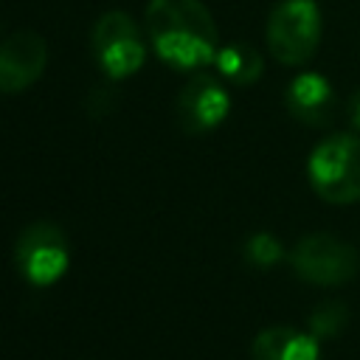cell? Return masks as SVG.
Wrapping results in <instances>:
<instances>
[{
    "label": "cell",
    "instance_id": "obj_3",
    "mask_svg": "<svg viewBox=\"0 0 360 360\" xmlns=\"http://www.w3.org/2000/svg\"><path fill=\"white\" fill-rule=\"evenodd\" d=\"M323 34V17L315 0H278L264 25V42L276 62L287 68L307 65Z\"/></svg>",
    "mask_w": 360,
    "mask_h": 360
},
{
    "label": "cell",
    "instance_id": "obj_6",
    "mask_svg": "<svg viewBox=\"0 0 360 360\" xmlns=\"http://www.w3.org/2000/svg\"><path fill=\"white\" fill-rule=\"evenodd\" d=\"M14 264L20 276L34 287L56 284L70 264V248L65 231L48 219H37L25 225L14 242Z\"/></svg>",
    "mask_w": 360,
    "mask_h": 360
},
{
    "label": "cell",
    "instance_id": "obj_4",
    "mask_svg": "<svg viewBox=\"0 0 360 360\" xmlns=\"http://www.w3.org/2000/svg\"><path fill=\"white\" fill-rule=\"evenodd\" d=\"M292 273L315 287H340L349 284L360 270V253L354 245L343 242L335 233H307L290 250Z\"/></svg>",
    "mask_w": 360,
    "mask_h": 360
},
{
    "label": "cell",
    "instance_id": "obj_12",
    "mask_svg": "<svg viewBox=\"0 0 360 360\" xmlns=\"http://www.w3.org/2000/svg\"><path fill=\"white\" fill-rule=\"evenodd\" d=\"M346 323H349V307L343 301H321L309 312V332L318 340L340 335L346 329Z\"/></svg>",
    "mask_w": 360,
    "mask_h": 360
},
{
    "label": "cell",
    "instance_id": "obj_7",
    "mask_svg": "<svg viewBox=\"0 0 360 360\" xmlns=\"http://www.w3.org/2000/svg\"><path fill=\"white\" fill-rule=\"evenodd\" d=\"M177 124L186 135H205L217 129L231 112V96L211 73H194L174 101Z\"/></svg>",
    "mask_w": 360,
    "mask_h": 360
},
{
    "label": "cell",
    "instance_id": "obj_13",
    "mask_svg": "<svg viewBox=\"0 0 360 360\" xmlns=\"http://www.w3.org/2000/svg\"><path fill=\"white\" fill-rule=\"evenodd\" d=\"M281 256H284V248H281V242L273 236V233H267V231H259V233H253L248 242H245V259L253 264V267H273V264H278L281 262Z\"/></svg>",
    "mask_w": 360,
    "mask_h": 360
},
{
    "label": "cell",
    "instance_id": "obj_2",
    "mask_svg": "<svg viewBox=\"0 0 360 360\" xmlns=\"http://www.w3.org/2000/svg\"><path fill=\"white\" fill-rule=\"evenodd\" d=\"M307 180L329 205L360 202V135L332 132L307 158Z\"/></svg>",
    "mask_w": 360,
    "mask_h": 360
},
{
    "label": "cell",
    "instance_id": "obj_14",
    "mask_svg": "<svg viewBox=\"0 0 360 360\" xmlns=\"http://www.w3.org/2000/svg\"><path fill=\"white\" fill-rule=\"evenodd\" d=\"M346 112H349V124L354 127V132H360V87L349 96V107H346Z\"/></svg>",
    "mask_w": 360,
    "mask_h": 360
},
{
    "label": "cell",
    "instance_id": "obj_10",
    "mask_svg": "<svg viewBox=\"0 0 360 360\" xmlns=\"http://www.w3.org/2000/svg\"><path fill=\"white\" fill-rule=\"evenodd\" d=\"M253 360H321V346L312 332L295 326H267L253 338Z\"/></svg>",
    "mask_w": 360,
    "mask_h": 360
},
{
    "label": "cell",
    "instance_id": "obj_8",
    "mask_svg": "<svg viewBox=\"0 0 360 360\" xmlns=\"http://www.w3.org/2000/svg\"><path fill=\"white\" fill-rule=\"evenodd\" d=\"M48 65V42L37 31H14L0 42V93L14 96L37 84Z\"/></svg>",
    "mask_w": 360,
    "mask_h": 360
},
{
    "label": "cell",
    "instance_id": "obj_1",
    "mask_svg": "<svg viewBox=\"0 0 360 360\" xmlns=\"http://www.w3.org/2000/svg\"><path fill=\"white\" fill-rule=\"evenodd\" d=\"M143 25L160 62L177 70L214 65L222 48L217 22L202 0H149Z\"/></svg>",
    "mask_w": 360,
    "mask_h": 360
},
{
    "label": "cell",
    "instance_id": "obj_11",
    "mask_svg": "<svg viewBox=\"0 0 360 360\" xmlns=\"http://www.w3.org/2000/svg\"><path fill=\"white\" fill-rule=\"evenodd\" d=\"M214 65H217L219 76H225L231 84H239V87H248V84L259 82V76L264 73V59L250 42L222 45Z\"/></svg>",
    "mask_w": 360,
    "mask_h": 360
},
{
    "label": "cell",
    "instance_id": "obj_9",
    "mask_svg": "<svg viewBox=\"0 0 360 360\" xmlns=\"http://www.w3.org/2000/svg\"><path fill=\"white\" fill-rule=\"evenodd\" d=\"M284 107L287 112L304 124V127H326L332 124L335 118V107H338V98H335V90H332V82L315 70H304L298 73L287 90H284Z\"/></svg>",
    "mask_w": 360,
    "mask_h": 360
},
{
    "label": "cell",
    "instance_id": "obj_5",
    "mask_svg": "<svg viewBox=\"0 0 360 360\" xmlns=\"http://www.w3.org/2000/svg\"><path fill=\"white\" fill-rule=\"evenodd\" d=\"M90 51L98 62V68L121 82L138 73L146 62V42L141 37V28L127 11H104L90 31Z\"/></svg>",
    "mask_w": 360,
    "mask_h": 360
}]
</instances>
